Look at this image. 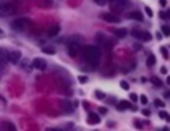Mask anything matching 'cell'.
I'll use <instances>...</instances> for the list:
<instances>
[{
    "instance_id": "cell-1",
    "label": "cell",
    "mask_w": 170,
    "mask_h": 131,
    "mask_svg": "<svg viewBox=\"0 0 170 131\" xmlns=\"http://www.w3.org/2000/svg\"><path fill=\"white\" fill-rule=\"evenodd\" d=\"M83 58L86 63H89L93 68H96L100 62V50L96 45H86L83 47Z\"/></svg>"
},
{
    "instance_id": "cell-2",
    "label": "cell",
    "mask_w": 170,
    "mask_h": 131,
    "mask_svg": "<svg viewBox=\"0 0 170 131\" xmlns=\"http://www.w3.org/2000/svg\"><path fill=\"white\" fill-rule=\"evenodd\" d=\"M131 36L136 37V39H139V41H144V42H149L152 36L147 31H141V29H131Z\"/></svg>"
},
{
    "instance_id": "cell-3",
    "label": "cell",
    "mask_w": 170,
    "mask_h": 131,
    "mask_svg": "<svg viewBox=\"0 0 170 131\" xmlns=\"http://www.w3.org/2000/svg\"><path fill=\"white\" fill-rule=\"evenodd\" d=\"M13 10H15V7L10 2H2V3H0V15H2V16L11 15V13H13Z\"/></svg>"
},
{
    "instance_id": "cell-4",
    "label": "cell",
    "mask_w": 170,
    "mask_h": 131,
    "mask_svg": "<svg viewBox=\"0 0 170 131\" xmlns=\"http://www.w3.org/2000/svg\"><path fill=\"white\" fill-rule=\"evenodd\" d=\"M113 10H123L130 5V0H109Z\"/></svg>"
},
{
    "instance_id": "cell-5",
    "label": "cell",
    "mask_w": 170,
    "mask_h": 131,
    "mask_svg": "<svg viewBox=\"0 0 170 131\" xmlns=\"http://www.w3.org/2000/svg\"><path fill=\"white\" fill-rule=\"evenodd\" d=\"M26 24H28L26 18H18V20H15L13 23H11V28H13L15 31H23L26 28Z\"/></svg>"
},
{
    "instance_id": "cell-6",
    "label": "cell",
    "mask_w": 170,
    "mask_h": 131,
    "mask_svg": "<svg viewBox=\"0 0 170 131\" xmlns=\"http://www.w3.org/2000/svg\"><path fill=\"white\" fill-rule=\"evenodd\" d=\"M20 60H21L20 50H11V52H8V62H11V63H20Z\"/></svg>"
},
{
    "instance_id": "cell-7",
    "label": "cell",
    "mask_w": 170,
    "mask_h": 131,
    "mask_svg": "<svg viewBox=\"0 0 170 131\" xmlns=\"http://www.w3.org/2000/svg\"><path fill=\"white\" fill-rule=\"evenodd\" d=\"M66 49H68V54H70L71 57H76L78 52H79V44L78 42H70L66 45Z\"/></svg>"
},
{
    "instance_id": "cell-8",
    "label": "cell",
    "mask_w": 170,
    "mask_h": 131,
    "mask_svg": "<svg viewBox=\"0 0 170 131\" xmlns=\"http://www.w3.org/2000/svg\"><path fill=\"white\" fill-rule=\"evenodd\" d=\"M100 18L104 21H107V23H118L120 21V18H118L117 15H113V13H102Z\"/></svg>"
},
{
    "instance_id": "cell-9",
    "label": "cell",
    "mask_w": 170,
    "mask_h": 131,
    "mask_svg": "<svg viewBox=\"0 0 170 131\" xmlns=\"http://www.w3.org/2000/svg\"><path fill=\"white\" fill-rule=\"evenodd\" d=\"M32 66L36 68V70H45L47 68V62L44 58H34L32 60Z\"/></svg>"
},
{
    "instance_id": "cell-10",
    "label": "cell",
    "mask_w": 170,
    "mask_h": 131,
    "mask_svg": "<svg viewBox=\"0 0 170 131\" xmlns=\"http://www.w3.org/2000/svg\"><path fill=\"white\" fill-rule=\"evenodd\" d=\"M127 16H128L130 20H136V21H143V20H144V16H143L141 11H130Z\"/></svg>"
},
{
    "instance_id": "cell-11",
    "label": "cell",
    "mask_w": 170,
    "mask_h": 131,
    "mask_svg": "<svg viewBox=\"0 0 170 131\" xmlns=\"http://www.w3.org/2000/svg\"><path fill=\"white\" fill-rule=\"evenodd\" d=\"M88 123L89 125H99L100 123V117L97 113H89L88 115Z\"/></svg>"
},
{
    "instance_id": "cell-12",
    "label": "cell",
    "mask_w": 170,
    "mask_h": 131,
    "mask_svg": "<svg viewBox=\"0 0 170 131\" xmlns=\"http://www.w3.org/2000/svg\"><path fill=\"white\" fill-rule=\"evenodd\" d=\"M118 109H120V110H128V109L134 110V107H133L131 102H128V100H120V102H118Z\"/></svg>"
},
{
    "instance_id": "cell-13",
    "label": "cell",
    "mask_w": 170,
    "mask_h": 131,
    "mask_svg": "<svg viewBox=\"0 0 170 131\" xmlns=\"http://www.w3.org/2000/svg\"><path fill=\"white\" fill-rule=\"evenodd\" d=\"M113 34H115L117 37L123 39V37L128 36V29H125V28H118V29H113Z\"/></svg>"
},
{
    "instance_id": "cell-14",
    "label": "cell",
    "mask_w": 170,
    "mask_h": 131,
    "mask_svg": "<svg viewBox=\"0 0 170 131\" xmlns=\"http://www.w3.org/2000/svg\"><path fill=\"white\" fill-rule=\"evenodd\" d=\"M8 62V52L0 49V68H3V65Z\"/></svg>"
},
{
    "instance_id": "cell-15",
    "label": "cell",
    "mask_w": 170,
    "mask_h": 131,
    "mask_svg": "<svg viewBox=\"0 0 170 131\" xmlns=\"http://www.w3.org/2000/svg\"><path fill=\"white\" fill-rule=\"evenodd\" d=\"M59 31H60V28H59V26H54V28H50V31H49V36H50V37H54V36H57V34H59Z\"/></svg>"
},
{
    "instance_id": "cell-16",
    "label": "cell",
    "mask_w": 170,
    "mask_h": 131,
    "mask_svg": "<svg viewBox=\"0 0 170 131\" xmlns=\"http://www.w3.org/2000/svg\"><path fill=\"white\" fill-rule=\"evenodd\" d=\"M146 63H147V66H154V65H156V57H154V55H149V57H147V62H146Z\"/></svg>"
},
{
    "instance_id": "cell-17",
    "label": "cell",
    "mask_w": 170,
    "mask_h": 131,
    "mask_svg": "<svg viewBox=\"0 0 170 131\" xmlns=\"http://www.w3.org/2000/svg\"><path fill=\"white\" fill-rule=\"evenodd\" d=\"M151 81H152V84H154V86H157V88H161L162 86V81L159 78H156V76H152L151 78Z\"/></svg>"
},
{
    "instance_id": "cell-18",
    "label": "cell",
    "mask_w": 170,
    "mask_h": 131,
    "mask_svg": "<svg viewBox=\"0 0 170 131\" xmlns=\"http://www.w3.org/2000/svg\"><path fill=\"white\" fill-rule=\"evenodd\" d=\"M162 36H165V37L170 36V28H168L167 24H164V26H162Z\"/></svg>"
},
{
    "instance_id": "cell-19",
    "label": "cell",
    "mask_w": 170,
    "mask_h": 131,
    "mask_svg": "<svg viewBox=\"0 0 170 131\" xmlns=\"http://www.w3.org/2000/svg\"><path fill=\"white\" fill-rule=\"evenodd\" d=\"M42 52H44V54H49V55H54V54H55V49H52V47H44Z\"/></svg>"
},
{
    "instance_id": "cell-20",
    "label": "cell",
    "mask_w": 170,
    "mask_h": 131,
    "mask_svg": "<svg viewBox=\"0 0 170 131\" xmlns=\"http://www.w3.org/2000/svg\"><path fill=\"white\" fill-rule=\"evenodd\" d=\"M161 52H162V57L165 60H168V50H167V47H161Z\"/></svg>"
},
{
    "instance_id": "cell-21",
    "label": "cell",
    "mask_w": 170,
    "mask_h": 131,
    "mask_svg": "<svg viewBox=\"0 0 170 131\" xmlns=\"http://www.w3.org/2000/svg\"><path fill=\"white\" fill-rule=\"evenodd\" d=\"M62 107H63V109L66 110V112H71V105L70 104H66V102L63 100V102H62Z\"/></svg>"
},
{
    "instance_id": "cell-22",
    "label": "cell",
    "mask_w": 170,
    "mask_h": 131,
    "mask_svg": "<svg viewBox=\"0 0 170 131\" xmlns=\"http://www.w3.org/2000/svg\"><path fill=\"white\" fill-rule=\"evenodd\" d=\"M96 97L97 99H105V94L102 92V91H96Z\"/></svg>"
},
{
    "instance_id": "cell-23",
    "label": "cell",
    "mask_w": 170,
    "mask_h": 131,
    "mask_svg": "<svg viewBox=\"0 0 170 131\" xmlns=\"http://www.w3.org/2000/svg\"><path fill=\"white\" fill-rule=\"evenodd\" d=\"M154 105H156V107H161V109H162V107H164V105H165V104H164V100H161V99H156V102H154Z\"/></svg>"
},
{
    "instance_id": "cell-24",
    "label": "cell",
    "mask_w": 170,
    "mask_h": 131,
    "mask_svg": "<svg viewBox=\"0 0 170 131\" xmlns=\"http://www.w3.org/2000/svg\"><path fill=\"white\" fill-rule=\"evenodd\" d=\"M159 115H161V118H164V120H168V113H167L165 110H161V113H159Z\"/></svg>"
},
{
    "instance_id": "cell-25",
    "label": "cell",
    "mask_w": 170,
    "mask_h": 131,
    "mask_svg": "<svg viewBox=\"0 0 170 131\" xmlns=\"http://www.w3.org/2000/svg\"><path fill=\"white\" fill-rule=\"evenodd\" d=\"M120 86H122V89H125V91H128V89H130V84H128L127 81H122V83H120Z\"/></svg>"
},
{
    "instance_id": "cell-26",
    "label": "cell",
    "mask_w": 170,
    "mask_h": 131,
    "mask_svg": "<svg viewBox=\"0 0 170 131\" xmlns=\"http://www.w3.org/2000/svg\"><path fill=\"white\" fill-rule=\"evenodd\" d=\"M168 16H170V13H168V11H162V13H161V18H162V20H167Z\"/></svg>"
},
{
    "instance_id": "cell-27",
    "label": "cell",
    "mask_w": 170,
    "mask_h": 131,
    "mask_svg": "<svg viewBox=\"0 0 170 131\" xmlns=\"http://www.w3.org/2000/svg\"><path fill=\"white\" fill-rule=\"evenodd\" d=\"M138 99H139L141 104H144V105L147 104V97H146V95H141V97H138Z\"/></svg>"
},
{
    "instance_id": "cell-28",
    "label": "cell",
    "mask_w": 170,
    "mask_h": 131,
    "mask_svg": "<svg viewBox=\"0 0 170 131\" xmlns=\"http://www.w3.org/2000/svg\"><path fill=\"white\" fill-rule=\"evenodd\" d=\"M130 99H131V102H136V100H138V94L131 92V95H130Z\"/></svg>"
},
{
    "instance_id": "cell-29",
    "label": "cell",
    "mask_w": 170,
    "mask_h": 131,
    "mask_svg": "<svg viewBox=\"0 0 170 131\" xmlns=\"http://www.w3.org/2000/svg\"><path fill=\"white\" fill-rule=\"evenodd\" d=\"M94 2L97 3V5H105L107 2H109V0H94Z\"/></svg>"
},
{
    "instance_id": "cell-30",
    "label": "cell",
    "mask_w": 170,
    "mask_h": 131,
    "mask_svg": "<svg viewBox=\"0 0 170 131\" xmlns=\"http://www.w3.org/2000/svg\"><path fill=\"white\" fill-rule=\"evenodd\" d=\"M144 11H146V15H147V16H152V10H151L149 7H146V8H144Z\"/></svg>"
},
{
    "instance_id": "cell-31",
    "label": "cell",
    "mask_w": 170,
    "mask_h": 131,
    "mask_svg": "<svg viewBox=\"0 0 170 131\" xmlns=\"http://www.w3.org/2000/svg\"><path fill=\"white\" fill-rule=\"evenodd\" d=\"M7 128H8V131H16V129H15V126H13L11 123H7Z\"/></svg>"
},
{
    "instance_id": "cell-32",
    "label": "cell",
    "mask_w": 170,
    "mask_h": 131,
    "mask_svg": "<svg viewBox=\"0 0 170 131\" xmlns=\"http://www.w3.org/2000/svg\"><path fill=\"white\" fill-rule=\"evenodd\" d=\"M78 79H79V83H86V81H88V78H86V76H79Z\"/></svg>"
},
{
    "instance_id": "cell-33",
    "label": "cell",
    "mask_w": 170,
    "mask_h": 131,
    "mask_svg": "<svg viewBox=\"0 0 170 131\" xmlns=\"http://www.w3.org/2000/svg\"><path fill=\"white\" fill-rule=\"evenodd\" d=\"M161 73H162V75H167V68L162 66V68H161Z\"/></svg>"
},
{
    "instance_id": "cell-34",
    "label": "cell",
    "mask_w": 170,
    "mask_h": 131,
    "mask_svg": "<svg viewBox=\"0 0 170 131\" xmlns=\"http://www.w3.org/2000/svg\"><path fill=\"white\" fill-rule=\"evenodd\" d=\"M159 3H161L162 7H165V5H167V0H159Z\"/></svg>"
},
{
    "instance_id": "cell-35",
    "label": "cell",
    "mask_w": 170,
    "mask_h": 131,
    "mask_svg": "<svg viewBox=\"0 0 170 131\" xmlns=\"http://www.w3.org/2000/svg\"><path fill=\"white\" fill-rule=\"evenodd\" d=\"M99 112H100V113H107V109H105V107H100Z\"/></svg>"
},
{
    "instance_id": "cell-36",
    "label": "cell",
    "mask_w": 170,
    "mask_h": 131,
    "mask_svg": "<svg viewBox=\"0 0 170 131\" xmlns=\"http://www.w3.org/2000/svg\"><path fill=\"white\" fill-rule=\"evenodd\" d=\"M143 113H144V117H149V115H151L149 110H143Z\"/></svg>"
},
{
    "instance_id": "cell-37",
    "label": "cell",
    "mask_w": 170,
    "mask_h": 131,
    "mask_svg": "<svg viewBox=\"0 0 170 131\" xmlns=\"http://www.w3.org/2000/svg\"><path fill=\"white\" fill-rule=\"evenodd\" d=\"M49 131H63V129H60V128H52V129H49Z\"/></svg>"
},
{
    "instance_id": "cell-38",
    "label": "cell",
    "mask_w": 170,
    "mask_h": 131,
    "mask_svg": "<svg viewBox=\"0 0 170 131\" xmlns=\"http://www.w3.org/2000/svg\"><path fill=\"white\" fill-rule=\"evenodd\" d=\"M2 36H3V31H2V29H0V37H2Z\"/></svg>"
}]
</instances>
